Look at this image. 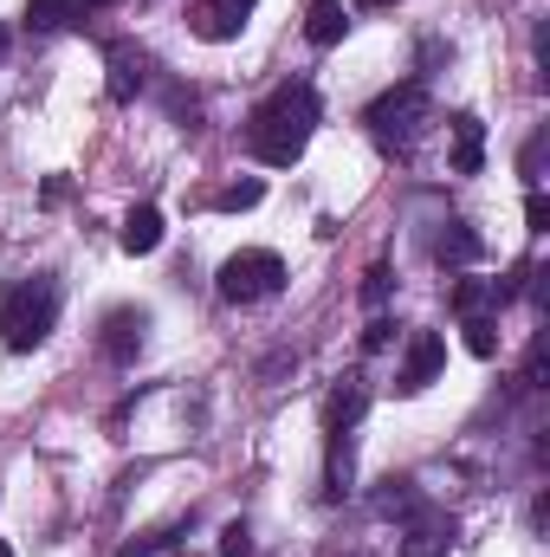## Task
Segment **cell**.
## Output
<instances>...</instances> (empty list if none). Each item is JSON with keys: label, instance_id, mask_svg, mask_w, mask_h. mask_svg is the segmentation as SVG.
<instances>
[{"label": "cell", "instance_id": "15", "mask_svg": "<svg viewBox=\"0 0 550 557\" xmlns=\"http://www.w3.org/2000/svg\"><path fill=\"white\" fill-rule=\"evenodd\" d=\"M117 240H124V253H155L162 247V208H130Z\"/></svg>", "mask_w": 550, "mask_h": 557}, {"label": "cell", "instance_id": "1", "mask_svg": "<svg viewBox=\"0 0 550 557\" xmlns=\"http://www.w3.org/2000/svg\"><path fill=\"white\" fill-rule=\"evenodd\" d=\"M311 131H317V91L298 78V85H278L273 98H260V111L247 117V149L266 169H291L304 156Z\"/></svg>", "mask_w": 550, "mask_h": 557}, {"label": "cell", "instance_id": "26", "mask_svg": "<svg viewBox=\"0 0 550 557\" xmlns=\"http://www.w3.org/2000/svg\"><path fill=\"white\" fill-rule=\"evenodd\" d=\"M518 169H525V175L538 182V169H545V137H532V143H525V156H518Z\"/></svg>", "mask_w": 550, "mask_h": 557}, {"label": "cell", "instance_id": "28", "mask_svg": "<svg viewBox=\"0 0 550 557\" xmlns=\"http://www.w3.org/2000/svg\"><path fill=\"white\" fill-rule=\"evenodd\" d=\"M324 557H363V552H324Z\"/></svg>", "mask_w": 550, "mask_h": 557}, {"label": "cell", "instance_id": "18", "mask_svg": "<svg viewBox=\"0 0 550 557\" xmlns=\"http://www.w3.org/2000/svg\"><path fill=\"white\" fill-rule=\"evenodd\" d=\"M460 331H466V350H473V357H499V318H492V311H486V318H466Z\"/></svg>", "mask_w": 550, "mask_h": 557}, {"label": "cell", "instance_id": "13", "mask_svg": "<svg viewBox=\"0 0 550 557\" xmlns=\"http://www.w3.org/2000/svg\"><path fill=\"white\" fill-rule=\"evenodd\" d=\"M104 0H26V26L33 33H52V26H72L85 13H98Z\"/></svg>", "mask_w": 550, "mask_h": 557}, {"label": "cell", "instance_id": "14", "mask_svg": "<svg viewBox=\"0 0 550 557\" xmlns=\"http://www.w3.org/2000/svg\"><path fill=\"white\" fill-rule=\"evenodd\" d=\"M142 72H149V59H142L137 46H111V98L117 104H130L142 91Z\"/></svg>", "mask_w": 550, "mask_h": 557}, {"label": "cell", "instance_id": "23", "mask_svg": "<svg viewBox=\"0 0 550 557\" xmlns=\"http://www.w3.org/2000/svg\"><path fill=\"white\" fill-rule=\"evenodd\" d=\"M221 557H253V532L247 525H227L221 532Z\"/></svg>", "mask_w": 550, "mask_h": 557}, {"label": "cell", "instance_id": "27", "mask_svg": "<svg viewBox=\"0 0 550 557\" xmlns=\"http://www.w3.org/2000/svg\"><path fill=\"white\" fill-rule=\"evenodd\" d=\"M357 7H396V0H357Z\"/></svg>", "mask_w": 550, "mask_h": 557}, {"label": "cell", "instance_id": "6", "mask_svg": "<svg viewBox=\"0 0 550 557\" xmlns=\"http://www.w3.org/2000/svg\"><path fill=\"white\" fill-rule=\"evenodd\" d=\"M453 552V519L434 506H414L402 525V557H447Z\"/></svg>", "mask_w": 550, "mask_h": 557}, {"label": "cell", "instance_id": "3", "mask_svg": "<svg viewBox=\"0 0 550 557\" xmlns=\"http://www.w3.org/2000/svg\"><path fill=\"white\" fill-rule=\"evenodd\" d=\"M427 117H434V111H427V91H421V85H396V91H383V98L370 104L363 124H370V137L383 143V149H402V156H409L414 137L427 131Z\"/></svg>", "mask_w": 550, "mask_h": 557}, {"label": "cell", "instance_id": "10", "mask_svg": "<svg viewBox=\"0 0 550 557\" xmlns=\"http://www.w3.org/2000/svg\"><path fill=\"white\" fill-rule=\"evenodd\" d=\"M370 409V389H363V376H343V389H330V403H324V428L330 434H350L357 421Z\"/></svg>", "mask_w": 550, "mask_h": 557}, {"label": "cell", "instance_id": "7", "mask_svg": "<svg viewBox=\"0 0 550 557\" xmlns=\"http://www.w3.org/2000/svg\"><path fill=\"white\" fill-rule=\"evenodd\" d=\"M253 7H260V0H195V7H188V20H195V33H201V39H214V46H221V39H234V33L247 26V13H253Z\"/></svg>", "mask_w": 550, "mask_h": 557}, {"label": "cell", "instance_id": "2", "mask_svg": "<svg viewBox=\"0 0 550 557\" xmlns=\"http://www.w3.org/2000/svg\"><path fill=\"white\" fill-rule=\"evenodd\" d=\"M59 324V278H13L0 285V337L7 350H39Z\"/></svg>", "mask_w": 550, "mask_h": 557}, {"label": "cell", "instance_id": "24", "mask_svg": "<svg viewBox=\"0 0 550 557\" xmlns=\"http://www.w3.org/2000/svg\"><path fill=\"white\" fill-rule=\"evenodd\" d=\"M525 221H532V234H545V227H550V201L538 195V188L525 195Z\"/></svg>", "mask_w": 550, "mask_h": 557}, {"label": "cell", "instance_id": "20", "mask_svg": "<svg viewBox=\"0 0 550 557\" xmlns=\"http://www.w3.org/2000/svg\"><path fill=\"white\" fill-rule=\"evenodd\" d=\"M330 493H350V434H330Z\"/></svg>", "mask_w": 550, "mask_h": 557}, {"label": "cell", "instance_id": "12", "mask_svg": "<svg viewBox=\"0 0 550 557\" xmlns=\"http://www.w3.org/2000/svg\"><path fill=\"white\" fill-rule=\"evenodd\" d=\"M486 253V240L466 227V221H447V234H440V247H434V260L447 267V273H460V267H473Z\"/></svg>", "mask_w": 550, "mask_h": 557}, {"label": "cell", "instance_id": "4", "mask_svg": "<svg viewBox=\"0 0 550 557\" xmlns=\"http://www.w3.org/2000/svg\"><path fill=\"white\" fill-rule=\"evenodd\" d=\"M221 298L227 305H266L285 292V260H278L273 247H247V253H234L227 267H221Z\"/></svg>", "mask_w": 550, "mask_h": 557}, {"label": "cell", "instance_id": "25", "mask_svg": "<svg viewBox=\"0 0 550 557\" xmlns=\"http://www.w3.org/2000/svg\"><path fill=\"white\" fill-rule=\"evenodd\" d=\"M389 337H396V324H389V318H376V324L363 331V350H389Z\"/></svg>", "mask_w": 550, "mask_h": 557}, {"label": "cell", "instance_id": "30", "mask_svg": "<svg viewBox=\"0 0 550 557\" xmlns=\"http://www.w3.org/2000/svg\"><path fill=\"white\" fill-rule=\"evenodd\" d=\"M0 557H13V552H7V545H0Z\"/></svg>", "mask_w": 550, "mask_h": 557}, {"label": "cell", "instance_id": "9", "mask_svg": "<svg viewBox=\"0 0 550 557\" xmlns=\"http://www.w3.org/2000/svg\"><path fill=\"white\" fill-rule=\"evenodd\" d=\"M447 131H453V175H479L486 169V124L473 111H460Z\"/></svg>", "mask_w": 550, "mask_h": 557}, {"label": "cell", "instance_id": "29", "mask_svg": "<svg viewBox=\"0 0 550 557\" xmlns=\"http://www.w3.org/2000/svg\"><path fill=\"white\" fill-rule=\"evenodd\" d=\"M0 52H7V26H0Z\"/></svg>", "mask_w": 550, "mask_h": 557}, {"label": "cell", "instance_id": "19", "mask_svg": "<svg viewBox=\"0 0 550 557\" xmlns=\"http://www.w3.org/2000/svg\"><path fill=\"white\" fill-rule=\"evenodd\" d=\"M376 512H383V519H396V512L409 519V512H414V480H389V493L376 499Z\"/></svg>", "mask_w": 550, "mask_h": 557}, {"label": "cell", "instance_id": "16", "mask_svg": "<svg viewBox=\"0 0 550 557\" xmlns=\"http://www.w3.org/2000/svg\"><path fill=\"white\" fill-rule=\"evenodd\" d=\"M492 305H505V298H499V278H460V285H453V311H460V318H486Z\"/></svg>", "mask_w": 550, "mask_h": 557}, {"label": "cell", "instance_id": "11", "mask_svg": "<svg viewBox=\"0 0 550 557\" xmlns=\"http://www.w3.org/2000/svg\"><path fill=\"white\" fill-rule=\"evenodd\" d=\"M343 33H350V7L343 0H311L304 7V39L311 46H337Z\"/></svg>", "mask_w": 550, "mask_h": 557}, {"label": "cell", "instance_id": "5", "mask_svg": "<svg viewBox=\"0 0 550 557\" xmlns=\"http://www.w3.org/2000/svg\"><path fill=\"white\" fill-rule=\"evenodd\" d=\"M440 370H447V344H440V331H414L409 357H402V370H396V389H402V396H421Z\"/></svg>", "mask_w": 550, "mask_h": 557}, {"label": "cell", "instance_id": "22", "mask_svg": "<svg viewBox=\"0 0 550 557\" xmlns=\"http://www.w3.org/2000/svg\"><path fill=\"white\" fill-rule=\"evenodd\" d=\"M389 285H396L389 267H370V273H363V305H383V298H389Z\"/></svg>", "mask_w": 550, "mask_h": 557}, {"label": "cell", "instance_id": "17", "mask_svg": "<svg viewBox=\"0 0 550 557\" xmlns=\"http://www.w3.org/2000/svg\"><path fill=\"white\" fill-rule=\"evenodd\" d=\"M266 201V182H234V188H221L214 195V208L221 214H247V208H260Z\"/></svg>", "mask_w": 550, "mask_h": 557}, {"label": "cell", "instance_id": "8", "mask_svg": "<svg viewBox=\"0 0 550 557\" xmlns=\"http://www.w3.org/2000/svg\"><path fill=\"white\" fill-rule=\"evenodd\" d=\"M142 331H149V311H137V305H124V311H111L104 318V357L111 363H137V350H142Z\"/></svg>", "mask_w": 550, "mask_h": 557}, {"label": "cell", "instance_id": "21", "mask_svg": "<svg viewBox=\"0 0 550 557\" xmlns=\"http://www.w3.org/2000/svg\"><path fill=\"white\" fill-rule=\"evenodd\" d=\"M168 545H175V525H162V532H142V539H130V545H124L117 557H155V552H168Z\"/></svg>", "mask_w": 550, "mask_h": 557}]
</instances>
